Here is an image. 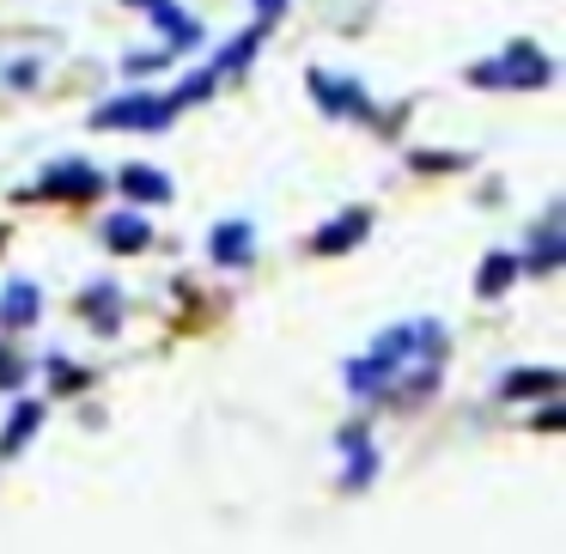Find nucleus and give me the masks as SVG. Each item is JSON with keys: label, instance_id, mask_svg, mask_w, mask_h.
<instances>
[{"label": "nucleus", "instance_id": "2", "mask_svg": "<svg viewBox=\"0 0 566 554\" xmlns=\"http://www.w3.org/2000/svg\"><path fill=\"white\" fill-rule=\"evenodd\" d=\"M171 111H177V104H159V98H123V104H104L98 123L104 128H123V123L128 128H159Z\"/></svg>", "mask_w": 566, "mask_h": 554}, {"label": "nucleus", "instance_id": "9", "mask_svg": "<svg viewBox=\"0 0 566 554\" xmlns=\"http://www.w3.org/2000/svg\"><path fill=\"white\" fill-rule=\"evenodd\" d=\"M512 269H517L512 257H493L488 269H481V293H505V281H512Z\"/></svg>", "mask_w": 566, "mask_h": 554}, {"label": "nucleus", "instance_id": "10", "mask_svg": "<svg viewBox=\"0 0 566 554\" xmlns=\"http://www.w3.org/2000/svg\"><path fill=\"white\" fill-rule=\"evenodd\" d=\"M31 311H38V293H31V286H13V293H7V305H0V317L19 323V317H31Z\"/></svg>", "mask_w": 566, "mask_h": 554}, {"label": "nucleus", "instance_id": "4", "mask_svg": "<svg viewBox=\"0 0 566 554\" xmlns=\"http://www.w3.org/2000/svg\"><path fill=\"white\" fill-rule=\"evenodd\" d=\"M123 189H128V196H140V201H165V196H171V184H165L153 165H128V171H123Z\"/></svg>", "mask_w": 566, "mask_h": 554}, {"label": "nucleus", "instance_id": "3", "mask_svg": "<svg viewBox=\"0 0 566 554\" xmlns=\"http://www.w3.org/2000/svg\"><path fill=\"white\" fill-rule=\"evenodd\" d=\"M92 189H98L92 165H55L50 171V196H92Z\"/></svg>", "mask_w": 566, "mask_h": 554}, {"label": "nucleus", "instance_id": "5", "mask_svg": "<svg viewBox=\"0 0 566 554\" xmlns=\"http://www.w3.org/2000/svg\"><path fill=\"white\" fill-rule=\"evenodd\" d=\"M250 226H220V232H213V257L220 262H232V269H244L250 262Z\"/></svg>", "mask_w": 566, "mask_h": 554}, {"label": "nucleus", "instance_id": "12", "mask_svg": "<svg viewBox=\"0 0 566 554\" xmlns=\"http://www.w3.org/2000/svg\"><path fill=\"white\" fill-rule=\"evenodd\" d=\"M31 427H38V408H19V415H13V445H19V439H25V432H31Z\"/></svg>", "mask_w": 566, "mask_h": 554}, {"label": "nucleus", "instance_id": "8", "mask_svg": "<svg viewBox=\"0 0 566 554\" xmlns=\"http://www.w3.org/2000/svg\"><path fill=\"white\" fill-rule=\"evenodd\" d=\"M359 226H366V213H347V220H335L329 232L317 238V250H347V244L359 238Z\"/></svg>", "mask_w": 566, "mask_h": 554}, {"label": "nucleus", "instance_id": "11", "mask_svg": "<svg viewBox=\"0 0 566 554\" xmlns=\"http://www.w3.org/2000/svg\"><path fill=\"white\" fill-rule=\"evenodd\" d=\"M536 390H554V372H517L505 384V396H536Z\"/></svg>", "mask_w": 566, "mask_h": 554}, {"label": "nucleus", "instance_id": "1", "mask_svg": "<svg viewBox=\"0 0 566 554\" xmlns=\"http://www.w3.org/2000/svg\"><path fill=\"white\" fill-rule=\"evenodd\" d=\"M548 55L542 50H530V43H512V50L500 55V62H488V67H475V86H524V92H536V86H548Z\"/></svg>", "mask_w": 566, "mask_h": 554}, {"label": "nucleus", "instance_id": "13", "mask_svg": "<svg viewBox=\"0 0 566 554\" xmlns=\"http://www.w3.org/2000/svg\"><path fill=\"white\" fill-rule=\"evenodd\" d=\"M256 7H262V13H281V7H286V0H256Z\"/></svg>", "mask_w": 566, "mask_h": 554}, {"label": "nucleus", "instance_id": "7", "mask_svg": "<svg viewBox=\"0 0 566 554\" xmlns=\"http://www.w3.org/2000/svg\"><path fill=\"white\" fill-rule=\"evenodd\" d=\"M104 232H111V250H140V244H147V226H140L135 213H116Z\"/></svg>", "mask_w": 566, "mask_h": 554}, {"label": "nucleus", "instance_id": "6", "mask_svg": "<svg viewBox=\"0 0 566 554\" xmlns=\"http://www.w3.org/2000/svg\"><path fill=\"white\" fill-rule=\"evenodd\" d=\"M311 92H317V104L323 111H366V104H359V92H347V80H311Z\"/></svg>", "mask_w": 566, "mask_h": 554}]
</instances>
